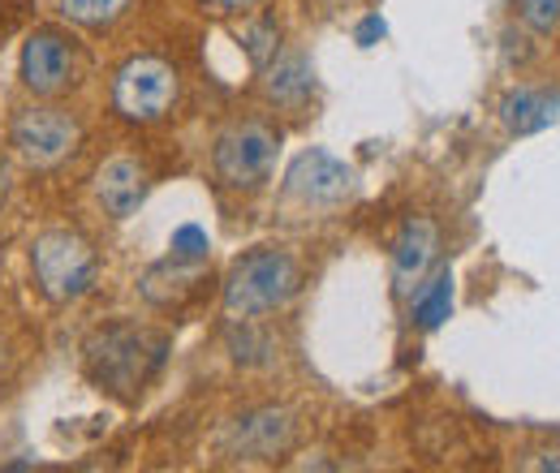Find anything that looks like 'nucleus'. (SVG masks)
Masks as SVG:
<instances>
[{
  "instance_id": "obj_1",
  "label": "nucleus",
  "mask_w": 560,
  "mask_h": 473,
  "mask_svg": "<svg viewBox=\"0 0 560 473\" xmlns=\"http://www.w3.org/2000/svg\"><path fill=\"white\" fill-rule=\"evenodd\" d=\"M164 353H168V340L151 336L135 323H108V328H95L86 344H82V362H86V379L117 397V401H135L147 379L164 366Z\"/></svg>"
},
{
  "instance_id": "obj_2",
  "label": "nucleus",
  "mask_w": 560,
  "mask_h": 473,
  "mask_svg": "<svg viewBox=\"0 0 560 473\" xmlns=\"http://www.w3.org/2000/svg\"><path fill=\"white\" fill-rule=\"evenodd\" d=\"M302 284V271L298 259L284 255V250H250L242 255L229 275H224V310L233 319H259V315H272L280 310Z\"/></svg>"
},
{
  "instance_id": "obj_3",
  "label": "nucleus",
  "mask_w": 560,
  "mask_h": 473,
  "mask_svg": "<svg viewBox=\"0 0 560 473\" xmlns=\"http://www.w3.org/2000/svg\"><path fill=\"white\" fill-rule=\"evenodd\" d=\"M31 268H35V284L48 301H78L95 288V275H100V255L95 246L70 233V228H52L44 237H35L31 246Z\"/></svg>"
},
{
  "instance_id": "obj_4",
  "label": "nucleus",
  "mask_w": 560,
  "mask_h": 473,
  "mask_svg": "<svg viewBox=\"0 0 560 473\" xmlns=\"http://www.w3.org/2000/svg\"><path fill=\"white\" fill-rule=\"evenodd\" d=\"M177 104V69L164 57H135L117 69L113 82V108L135 121V126H155L173 113Z\"/></svg>"
},
{
  "instance_id": "obj_5",
  "label": "nucleus",
  "mask_w": 560,
  "mask_h": 473,
  "mask_svg": "<svg viewBox=\"0 0 560 473\" xmlns=\"http://www.w3.org/2000/svg\"><path fill=\"white\" fill-rule=\"evenodd\" d=\"M9 138H13V151L31 168H57L73 155L82 130L66 108H26V113L13 117Z\"/></svg>"
},
{
  "instance_id": "obj_6",
  "label": "nucleus",
  "mask_w": 560,
  "mask_h": 473,
  "mask_svg": "<svg viewBox=\"0 0 560 473\" xmlns=\"http://www.w3.org/2000/svg\"><path fill=\"white\" fill-rule=\"evenodd\" d=\"M272 159H277V134L259 121L233 126L229 134L215 138V151H211L215 177L224 186H259L272 173Z\"/></svg>"
},
{
  "instance_id": "obj_7",
  "label": "nucleus",
  "mask_w": 560,
  "mask_h": 473,
  "mask_svg": "<svg viewBox=\"0 0 560 473\" xmlns=\"http://www.w3.org/2000/svg\"><path fill=\"white\" fill-rule=\"evenodd\" d=\"M353 190V168L324 146L302 151L284 173V194L306 206H337Z\"/></svg>"
},
{
  "instance_id": "obj_8",
  "label": "nucleus",
  "mask_w": 560,
  "mask_h": 473,
  "mask_svg": "<svg viewBox=\"0 0 560 473\" xmlns=\"http://www.w3.org/2000/svg\"><path fill=\"white\" fill-rule=\"evenodd\" d=\"M73 66H78V61H73L70 35H61V31H52V26L35 31V35L22 44V82H26V91H35V95H44V99L70 91Z\"/></svg>"
},
{
  "instance_id": "obj_9",
  "label": "nucleus",
  "mask_w": 560,
  "mask_h": 473,
  "mask_svg": "<svg viewBox=\"0 0 560 473\" xmlns=\"http://www.w3.org/2000/svg\"><path fill=\"white\" fill-rule=\"evenodd\" d=\"M95 199L100 206L113 215V220H130L147 199V168L130 155H117L108 159L100 173H95Z\"/></svg>"
},
{
  "instance_id": "obj_10",
  "label": "nucleus",
  "mask_w": 560,
  "mask_h": 473,
  "mask_svg": "<svg viewBox=\"0 0 560 473\" xmlns=\"http://www.w3.org/2000/svg\"><path fill=\"white\" fill-rule=\"evenodd\" d=\"M233 452L242 457H280L289 444H293V417L284 409H259V413H246L233 422V435H229Z\"/></svg>"
},
{
  "instance_id": "obj_11",
  "label": "nucleus",
  "mask_w": 560,
  "mask_h": 473,
  "mask_svg": "<svg viewBox=\"0 0 560 473\" xmlns=\"http://www.w3.org/2000/svg\"><path fill=\"white\" fill-rule=\"evenodd\" d=\"M435 250H440V237H435V224L431 220H410L401 228V237L393 246V284H397L401 297L415 293V284L435 263Z\"/></svg>"
},
{
  "instance_id": "obj_12",
  "label": "nucleus",
  "mask_w": 560,
  "mask_h": 473,
  "mask_svg": "<svg viewBox=\"0 0 560 473\" xmlns=\"http://www.w3.org/2000/svg\"><path fill=\"white\" fill-rule=\"evenodd\" d=\"M500 121L509 134H539L548 130L552 121H560V95H548V91H509L500 99Z\"/></svg>"
},
{
  "instance_id": "obj_13",
  "label": "nucleus",
  "mask_w": 560,
  "mask_h": 473,
  "mask_svg": "<svg viewBox=\"0 0 560 473\" xmlns=\"http://www.w3.org/2000/svg\"><path fill=\"white\" fill-rule=\"evenodd\" d=\"M315 78H311V66L306 57H284V61H272V73H268V95L277 104H302L311 95Z\"/></svg>"
},
{
  "instance_id": "obj_14",
  "label": "nucleus",
  "mask_w": 560,
  "mask_h": 473,
  "mask_svg": "<svg viewBox=\"0 0 560 473\" xmlns=\"http://www.w3.org/2000/svg\"><path fill=\"white\" fill-rule=\"evenodd\" d=\"M410 315H415V323H419L422 332H435V328L453 315V275H448V271H440V275L422 288L419 297H415V310H410Z\"/></svg>"
},
{
  "instance_id": "obj_15",
  "label": "nucleus",
  "mask_w": 560,
  "mask_h": 473,
  "mask_svg": "<svg viewBox=\"0 0 560 473\" xmlns=\"http://www.w3.org/2000/svg\"><path fill=\"white\" fill-rule=\"evenodd\" d=\"M126 9H130V0H61V13L78 26H86V31L113 26Z\"/></svg>"
},
{
  "instance_id": "obj_16",
  "label": "nucleus",
  "mask_w": 560,
  "mask_h": 473,
  "mask_svg": "<svg viewBox=\"0 0 560 473\" xmlns=\"http://www.w3.org/2000/svg\"><path fill=\"white\" fill-rule=\"evenodd\" d=\"M242 48H246V57H250V66L255 69H268L272 61H277L280 52V26L272 22V17H259V22H250L242 35Z\"/></svg>"
},
{
  "instance_id": "obj_17",
  "label": "nucleus",
  "mask_w": 560,
  "mask_h": 473,
  "mask_svg": "<svg viewBox=\"0 0 560 473\" xmlns=\"http://www.w3.org/2000/svg\"><path fill=\"white\" fill-rule=\"evenodd\" d=\"M229 353L242 366H264L272 357V340L264 336V332H255L250 319H233V328H229Z\"/></svg>"
},
{
  "instance_id": "obj_18",
  "label": "nucleus",
  "mask_w": 560,
  "mask_h": 473,
  "mask_svg": "<svg viewBox=\"0 0 560 473\" xmlns=\"http://www.w3.org/2000/svg\"><path fill=\"white\" fill-rule=\"evenodd\" d=\"M168 250H173L177 263H203L211 250V241L199 224H182V228L173 233V246H168Z\"/></svg>"
},
{
  "instance_id": "obj_19",
  "label": "nucleus",
  "mask_w": 560,
  "mask_h": 473,
  "mask_svg": "<svg viewBox=\"0 0 560 473\" xmlns=\"http://www.w3.org/2000/svg\"><path fill=\"white\" fill-rule=\"evenodd\" d=\"M517 13L530 31H552L560 22V0H517Z\"/></svg>"
},
{
  "instance_id": "obj_20",
  "label": "nucleus",
  "mask_w": 560,
  "mask_h": 473,
  "mask_svg": "<svg viewBox=\"0 0 560 473\" xmlns=\"http://www.w3.org/2000/svg\"><path fill=\"white\" fill-rule=\"evenodd\" d=\"M388 35V26H384V17L380 13H366L362 22H358V31H353V39L362 44V48H371V44H380Z\"/></svg>"
},
{
  "instance_id": "obj_21",
  "label": "nucleus",
  "mask_w": 560,
  "mask_h": 473,
  "mask_svg": "<svg viewBox=\"0 0 560 473\" xmlns=\"http://www.w3.org/2000/svg\"><path fill=\"white\" fill-rule=\"evenodd\" d=\"M211 13H246V9H255V4H264V0H203Z\"/></svg>"
},
{
  "instance_id": "obj_22",
  "label": "nucleus",
  "mask_w": 560,
  "mask_h": 473,
  "mask_svg": "<svg viewBox=\"0 0 560 473\" xmlns=\"http://www.w3.org/2000/svg\"><path fill=\"white\" fill-rule=\"evenodd\" d=\"M4 199H9V168L0 164V203H4Z\"/></svg>"
}]
</instances>
